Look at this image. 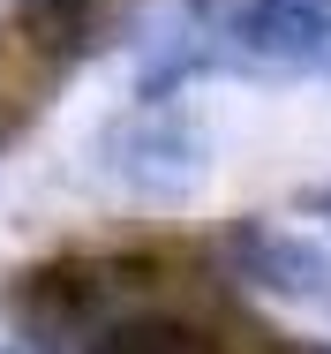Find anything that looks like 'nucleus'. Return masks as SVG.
I'll use <instances>...</instances> for the list:
<instances>
[{
	"mask_svg": "<svg viewBox=\"0 0 331 354\" xmlns=\"http://www.w3.org/2000/svg\"><path fill=\"white\" fill-rule=\"evenodd\" d=\"M0 151H8V121H0Z\"/></svg>",
	"mask_w": 331,
	"mask_h": 354,
	"instance_id": "423d86ee",
	"label": "nucleus"
},
{
	"mask_svg": "<svg viewBox=\"0 0 331 354\" xmlns=\"http://www.w3.org/2000/svg\"><path fill=\"white\" fill-rule=\"evenodd\" d=\"M316 83H331V53H324V68H316Z\"/></svg>",
	"mask_w": 331,
	"mask_h": 354,
	"instance_id": "39448f33",
	"label": "nucleus"
},
{
	"mask_svg": "<svg viewBox=\"0 0 331 354\" xmlns=\"http://www.w3.org/2000/svg\"><path fill=\"white\" fill-rule=\"evenodd\" d=\"M211 264L241 286L249 301H278V309H309L331 324V249L316 234H294L278 218H234L211 241Z\"/></svg>",
	"mask_w": 331,
	"mask_h": 354,
	"instance_id": "f03ea898",
	"label": "nucleus"
},
{
	"mask_svg": "<svg viewBox=\"0 0 331 354\" xmlns=\"http://www.w3.org/2000/svg\"><path fill=\"white\" fill-rule=\"evenodd\" d=\"M309 212H316V218L331 226V181H324V189H309Z\"/></svg>",
	"mask_w": 331,
	"mask_h": 354,
	"instance_id": "20e7f679",
	"label": "nucleus"
},
{
	"mask_svg": "<svg viewBox=\"0 0 331 354\" xmlns=\"http://www.w3.org/2000/svg\"><path fill=\"white\" fill-rule=\"evenodd\" d=\"M106 0H15V15H23V30H30V46H46V53H68L83 30H91V15H98Z\"/></svg>",
	"mask_w": 331,
	"mask_h": 354,
	"instance_id": "7ed1b4c3",
	"label": "nucleus"
},
{
	"mask_svg": "<svg viewBox=\"0 0 331 354\" xmlns=\"http://www.w3.org/2000/svg\"><path fill=\"white\" fill-rule=\"evenodd\" d=\"M91 166L135 204H189L211 174V129L181 98H135L113 121H98Z\"/></svg>",
	"mask_w": 331,
	"mask_h": 354,
	"instance_id": "f257e3e1",
	"label": "nucleus"
}]
</instances>
